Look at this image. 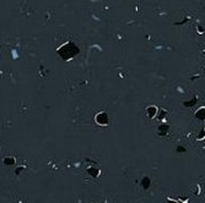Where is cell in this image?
I'll return each instance as SVG.
<instances>
[{
	"instance_id": "obj_3",
	"label": "cell",
	"mask_w": 205,
	"mask_h": 203,
	"mask_svg": "<svg viewBox=\"0 0 205 203\" xmlns=\"http://www.w3.org/2000/svg\"><path fill=\"white\" fill-rule=\"evenodd\" d=\"M146 115L149 119H154L156 115H157V108L154 107V105H150L146 108Z\"/></svg>"
},
{
	"instance_id": "obj_8",
	"label": "cell",
	"mask_w": 205,
	"mask_h": 203,
	"mask_svg": "<svg viewBox=\"0 0 205 203\" xmlns=\"http://www.w3.org/2000/svg\"><path fill=\"white\" fill-rule=\"evenodd\" d=\"M168 203H178V202H176V201H172V199H168Z\"/></svg>"
},
{
	"instance_id": "obj_5",
	"label": "cell",
	"mask_w": 205,
	"mask_h": 203,
	"mask_svg": "<svg viewBox=\"0 0 205 203\" xmlns=\"http://www.w3.org/2000/svg\"><path fill=\"white\" fill-rule=\"evenodd\" d=\"M4 163L8 164V165H14V164H15V160H14V158H5V159H4Z\"/></svg>"
},
{
	"instance_id": "obj_7",
	"label": "cell",
	"mask_w": 205,
	"mask_h": 203,
	"mask_svg": "<svg viewBox=\"0 0 205 203\" xmlns=\"http://www.w3.org/2000/svg\"><path fill=\"white\" fill-rule=\"evenodd\" d=\"M185 149H184V147L182 148V147H178V152H184Z\"/></svg>"
},
{
	"instance_id": "obj_4",
	"label": "cell",
	"mask_w": 205,
	"mask_h": 203,
	"mask_svg": "<svg viewBox=\"0 0 205 203\" xmlns=\"http://www.w3.org/2000/svg\"><path fill=\"white\" fill-rule=\"evenodd\" d=\"M195 118L198 120H200V121H204V119H205V108L204 107L198 109V112L195 113Z\"/></svg>"
},
{
	"instance_id": "obj_2",
	"label": "cell",
	"mask_w": 205,
	"mask_h": 203,
	"mask_svg": "<svg viewBox=\"0 0 205 203\" xmlns=\"http://www.w3.org/2000/svg\"><path fill=\"white\" fill-rule=\"evenodd\" d=\"M95 121H96L98 125H101V126H107L110 119H108V115H107L106 112H101V113L96 114V116H95Z\"/></svg>"
},
{
	"instance_id": "obj_6",
	"label": "cell",
	"mask_w": 205,
	"mask_h": 203,
	"mask_svg": "<svg viewBox=\"0 0 205 203\" xmlns=\"http://www.w3.org/2000/svg\"><path fill=\"white\" fill-rule=\"evenodd\" d=\"M143 186H144V188H147V187L150 186V180H149V177H144V180H143Z\"/></svg>"
},
{
	"instance_id": "obj_1",
	"label": "cell",
	"mask_w": 205,
	"mask_h": 203,
	"mask_svg": "<svg viewBox=\"0 0 205 203\" xmlns=\"http://www.w3.org/2000/svg\"><path fill=\"white\" fill-rule=\"evenodd\" d=\"M79 48L73 43V42H68L65 44H63L60 48H58V54L64 59V60H71L73 58H75L79 54Z\"/></svg>"
}]
</instances>
